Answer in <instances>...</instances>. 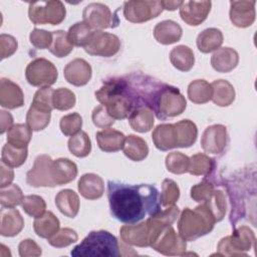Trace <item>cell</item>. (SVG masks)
Wrapping results in <instances>:
<instances>
[{
	"label": "cell",
	"mask_w": 257,
	"mask_h": 257,
	"mask_svg": "<svg viewBox=\"0 0 257 257\" xmlns=\"http://www.w3.org/2000/svg\"><path fill=\"white\" fill-rule=\"evenodd\" d=\"M107 198L112 217L128 225L137 224L147 216L154 217L162 211L160 193L149 184L128 185L108 181Z\"/></svg>",
	"instance_id": "1"
},
{
	"label": "cell",
	"mask_w": 257,
	"mask_h": 257,
	"mask_svg": "<svg viewBox=\"0 0 257 257\" xmlns=\"http://www.w3.org/2000/svg\"><path fill=\"white\" fill-rule=\"evenodd\" d=\"M95 98L106 108L108 114L114 119L125 118L139 105H144L141 104L138 96L132 91L128 82L124 78L106 80L95 91Z\"/></svg>",
	"instance_id": "2"
},
{
	"label": "cell",
	"mask_w": 257,
	"mask_h": 257,
	"mask_svg": "<svg viewBox=\"0 0 257 257\" xmlns=\"http://www.w3.org/2000/svg\"><path fill=\"white\" fill-rule=\"evenodd\" d=\"M72 256L116 257L120 256V246L112 234L104 230L91 231L70 252Z\"/></svg>",
	"instance_id": "3"
},
{
	"label": "cell",
	"mask_w": 257,
	"mask_h": 257,
	"mask_svg": "<svg viewBox=\"0 0 257 257\" xmlns=\"http://www.w3.org/2000/svg\"><path fill=\"white\" fill-rule=\"evenodd\" d=\"M215 223L216 220L210 209L202 204L194 210L186 208L182 212L178 229L186 241H193L211 232Z\"/></svg>",
	"instance_id": "4"
},
{
	"label": "cell",
	"mask_w": 257,
	"mask_h": 257,
	"mask_svg": "<svg viewBox=\"0 0 257 257\" xmlns=\"http://www.w3.org/2000/svg\"><path fill=\"white\" fill-rule=\"evenodd\" d=\"M187 102L180 90L171 85L164 84L154 93L151 101V108L159 119H166L181 114L186 108Z\"/></svg>",
	"instance_id": "5"
},
{
	"label": "cell",
	"mask_w": 257,
	"mask_h": 257,
	"mask_svg": "<svg viewBox=\"0 0 257 257\" xmlns=\"http://www.w3.org/2000/svg\"><path fill=\"white\" fill-rule=\"evenodd\" d=\"M65 7L60 1H39L29 4V19L34 24L57 25L65 18Z\"/></svg>",
	"instance_id": "6"
},
{
	"label": "cell",
	"mask_w": 257,
	"mask_h": 257,
	"mask_svg": "<svg viewBox=\"0 0 257 257\" xmlns=\"http://www.w3.org/2000/svg\"><path fill=\"white\" fill-rule=\"evenodd\" d=\"M253 232L245 226L234 231L231 236L223 238L218 244V254L225 256L246 255L243 251H248L254 244Z\"/></svg>",
	"instance_id": "7"
},
{
	"label": "cell",
	"mask_w": 257,
	"mask_h": 257,
	"mask_svg": "<svg viewBox=\"0 0 257 257\" xmlns=\"http://www.w3.org/2000/svg\"><path fill=\"white\" fill-rule=\"evenodd\" d=\"M25 76L31 85L46 87L56 81L58 73L51 61L45 58H36L27 65Z\"/></svg>",
	"instance_id": "8"
},
{
	"label": "cell",
	"mask_w": 257,
	"mask_h": 257,
	"mask_svg": "<svg viewBox=\"0 0 257 257\" xmlns=\"http://www.w3.org/2000/svg\"><path fill=\"white\" fill-rule=\"evenodd\" d=\"M83 48L90 55L110 57L118 52L120 41L112 33L94 30L89 41Z\"/></svg>",
	"instance_id": "9"
},
{
	"label": "cell",
	"mask_w": 257,
	"mask_h": 257,
	"mask_svg": "<svg viewBox=\"0 0 257 257\" xmlns=\"http://www.w3.org/2000/svg\"><path fill=\"white\" fill-rule=\"evenodd\" d=\"M163 11L161 1H126L123 4V15L126 20L142 23L157 17Z\"/></svg>",
	"instance_id": "10"
},
{
	"label": "cell",
	"mask_w": 257,
	"mask_h": 257,
	"mask_svg": "<svg viewBox=\"0 0 257 257\" xmlns=\"http://www.w3.org/2000/svg\"><path fill=\"white\" fill-rule=\"evenodd\" d=\"M156 251L170 256L184 255L186 251V240L178 235L172 226H166L151 245Z\"/></svg>",
	"instance_id": "11"
},
{
	"label": "cell",
	"mask_w": 257,
	"mask_h": 257,
	"mask_svg": "<svg viewBox=\"0 0 257 257\" xmlns=\"http://www.w3.org/2000/svg\"><path fill=\"white\" fill-rule=\"evenodd\" d=\"M83 22L90 26L93 30L101 31V29L114 27L117 22L114 21L113 15L109 8L101 3H91L87 5L82 13Z\"/></svg>",
	"instance_id": "12"
},
{
	"label": "cell",
	"mask_w": 257,
	"mask_h": 257,
	"mask_svg": "<svg viewBox=\"0 0 257 257\" xmlns=\"http://www.w3.org/2000/svg\"><path fill=\"white\" fill-rule=\"evenodd\" d=\"M51 164L52 160L49 156H38L33 167L26 174L27 184L32 187H55L50 176Z\"/></svg>",
	"instance_id": "13"
},
{
	"label": "cell",
	"mask_w": 257,
	"mask_h": 257,
	"mask_svg": "<svg viewBox=\"0 0 257 257\" xmlns=\"http://www.w3.org/2000/svg\"><path fill=\"white\" fill-rule=\"evenodd\" d=\"M227 144L226 127L222 124H214L208 126L201 140L202 148L210 154H220L223 152Z\"/></svg>",
	"instance_id": "14"
},
{
	"label": "cell",
	"mask_w": 257,
	"mask_h": 257,
	"mask_svg": "<svg viewBox=\"0 0 257 257\" xmlns=\"http://www.w3.org/2000/svg\"><path fill=\"white\" fill-rule=\"evenodd\" d=\"M210 9V1H186L180 6V15L187 24L197 26L207 18Z\"/></svg>",
	"instance_id": "15"
},
{
	"label": "cell",
	"mask_w": 257,
	"mask_h": 257,
	"mask_svg": "<svg viewBox=\"0 0 257 257\" xmlns=\"http://www.w3.org/2000/svg\"><path fill=\"white\" fill-rule=\"evenodd\" d=\"M65 79L75 86L86 84L91 77V67L82 58H75L68 62L63 70Z\"/></svg>",
	"instance_id": "16"
},
{
	"label": "cell",
	"mask_w": 257,
	"mask_h": 257,
	"mask_svg": "<svg viewBox=\"0 0 257 257\" xmlns=\"http://www.w3.org/2000/svg\"><path fill=\"white\" fill-rule=\"evenodd\" d=\"M24 95L20 86L10 79L1 78L0 80V104L3 107L14 109L22 106Z\"/></svg>",
	"instance_id": "17"
},
{
	"label": "cell",
	"mask_w": 257,
	"mask_h": 257,
	"mask_svg": "<svg viewBox=\"0 0 257 257\" xmlns=\"http://www.w3.org/2000/svg\"><path fill=\"white\" fill-rule=\"evenodd\" d=\"M121 240L130 245L139 247L150 246V229L148 222H143L138 225L132 224L120 228Z\"/></svg>",
	"instance_id": "18"
},
{
	"label": "cell",
	"mask_w": 257,
	"mask_h": 257,
	"mask_svg": "<svg viewBox=\"0 0 257 257\" xmlns=\"http://www.w3.org/2000/svg\"><path fill=\"white\" fill-rule=\"evenodd\" d=\"M77 175L76 165L68 159H57L52 161L50 176L54 186L65 185L75 179Z\"/></svg>",
	"instance_id": "19"
},
{
	"label": "cell",
	"mask_w": 257,
	"mask_h": 257,
	"mask_svg": "<svg viewBox=\"0 0 257 257\" xmlns=\"http://www.w3.org/2000/svg\"><path fill=\"white\" fill-rule=\"evenodd\" d=\"M230 19L238 27L250 26L255 19V1H231Z\"/></svg>",
	"instance_id": "20"
},
{
	"label": "cell",
	"mask_w": 257,
	"mask_h": 257,
	"mask_svg": "<svg viewBox=\"0 0 257 257\" xmlns=\"http://www.w3.org/2000/svg\"><path fill=\"white\" fill-rule=\"evenodd\" d=\"M24 227V220L19 211L14 208L1 210L0 233L5 237H13L21 232Z\"/></svg>",
	"instance_id": "21"
},
{
	"label": "cell",
	"mask_w": 257,
	"mask_h": 257,
	"mask_svg": "<svg viewBox=\"0 0 257 257\" xmlns=\"http://www.w3.org/2000/svg\"><path fill=\"white\" fill-rule=\"evenodd\" d=\"M239 61L236 50L230 47H222L217 49L211 57V64L218 72H229L233 70Z\"/></svg>",
	"instance_id": "22"
},
{
	"label": "cell",
	"mask_w": 257,
	"mask_h": 257,
	"mask_svg": "<svg viewBox=\"0 0 257 257\" xmlns=\"http://www.w3.org/2000/svg\"><path fill=\"white\" fill-rule=\"evenodd\" d=\"M154 144L161 151L177 148V133L175 124L164 123L158 125L152 135Z\"/></svg>",
	"instance_id": "23"
},
{
	"label": "cell",
	"mask_w": 257,
	"mask_h": 257,
	"mask_svg": "<svg viewBox=\"0 0 257 257\" xmlns=\"http://www.w3.org/2000/svg\"><path fill=\"white\" fill-rule=\"evenodd\" d=\"M78 191L80 195L85 199H98L103 195V181L98 175L85 174L78 181Z\"/></svg>",
	"instance_id": "24"
},
{
	"label": "cell",
	"mask_w": 257,
	"mask_h": 257,
	"mask_svg": "<svg viewBox=\"0 0 257 257\" xmlns=\"http://www.w3.org/2000/svg\"><path fill=\"white\" fill-rule=\"evenodd\" d=\"M125 137L122 133L113 128H104L96 133V141L99 149L106 153H113L123 148Z\"/></svg>",
	"instance_id": "25"
},
{
	"label": "cell",
	"mask_w": 257,
	"mask_h": 257,
	"mask_svg": "<svg viewBox=\"0 0 257 257\" xmlns=\"http://www.w3.org/2000/svg\"><path fill=\"white\" fill-rule=\"evenodd\" d=\"M181 26L172 20H165L158 23L154 28V36L156 40L162 44H172L181 39Z\"/></svg>",
	"instance_id": "26"
},
{
	"label": "cell",
	"mask_w": 257,
	"mask_h": 257,
	"mask_svg": "<svg viewBox=\"0 0 257 257\" xmlns=\"http://www.w3.org/2000/svg\"><path fill=\"white\" fill-rule=\"evenodd\" d=\"M128 122L132 128L139 133L149 132L154 124L153 109L148 105L135 108L128 115Z\"/></svg>",
	"instance_id": "27"
},
{
	"label": "cell",
	"mask_w": 257,
	"mask_h": 257,
	"mask_svg": "<svg viewBox=\"0 0 257 257\" xmlns=\"http://www.w3.org/2000/svg\"><path fill=\"white\" fill-rule=\"evenodd\" d=\"M55 205L63 215L74 218L79 210V199L74 191L65 189L56 195Z\"/></svg>",
	"instance_id": "28"
},
{
	"label": "cell",
	"mask_w": 257,
	"mask_h": 257,
	"mask_svg": "<svg viewBox=\"0 0 257 257\" xmlns=\"http://www.w3.org/2000/svg\"><path fill=\"white\" fill-rule=\"evenodd\" d=\"M52 109L40 104L31 103L26 114V122L32 131L44 130L50 121V112Z\"/></svg>",
	"instance_id": "29"
},
{
	"label": "cell",
	"mask_w": 257,
	"mask_h": 257,
	"mask_svg": "<svg viewBox=\"0 0 257 257\" xmlns=\"http://www.w3.org/2000/svg\"><path fill=\"white\" fill-rule=\"evenodd\" d=\"M223 43V34L217 28H207L197 37V46L203 53H209L219 49Z\"/></svg>",
	"instance_id": "30"
},
{
	"label": "cell",
	"mask_w": 257,
	"mask_h": 257,
	"mask_svg": "<svg viewBox=\"0 0 257 257\" xmlns=\"http://www.w3.org/2000/svg\"><path fill=\"white\" fill-rule=\"evenodd\" d=\"M213 88L212 100L220 106L230 105L235 98V90L233 85L224 79L215 80L211 83Z\"/></svg>",
	"instance_id": "31"
},
{
	"label": "cell",
	"mask_w": 257,
	"mask_h": 257,
	"mask_svg": "<svg viewBox=\"0 0 257 257\" xmlns=\"http://www.w3.org/2000/svg\"><path fill=\"white\" fill-rule=\"evenodd\" d=\"M175 124L177 133V148L191 147L197 140L198 130L190 119L180 120Z\"/></svg>",
	"instance_id": "32"
},
{
	"label": "cell",
	"mask_w": 257,
	"mask_h": 257,
	"mask_svg": "<svg viewBox=\"0 0 257 257\" xmlns=\"http://www.w3.org/2000/svg\"><path fill=\"white\" fill-rule=\"evenodd\" d=\"M123 154L135 162L143 161L149 153L147 143L140 137L130 135L125 138L123 144Z\"/></svg>",
	"instance_id": "33"
},
{
	"label": "cell",
	"mask_w": 257,
	"mask_h": 257,
	"mask_svg": "<svg viewBox=\"0 0 257 257\" xmlns=\"http://www.w3.org/2000/svg\"><path fill=\"white\" fill-rule=\"evenodd\" d=\"M170 60L177 69L181 71H189L194 66V52L186 45H179L171 50Z\"/></svg>",
	"instance_id": "34"
},
{
	"label": "cell",
	"mask_w": 257,
	"mask_h": 257,
	"mask_svg": "<svg viewBox=\"0 0 257 257\" xmlns=\"http://www.w3.org/2000/svg\"><path fill=\"white\" fill-rule=\"evenodd\" d=\"M35 233L41 238H50L59 229V220L50 211L45 212L42 216L35 218L33 223Z\"/></svg>",
	"instance_id": "35"
},
{
	"label": "cell",
	"mask_w": 257,
	"mask_h": 257,
	"mask_svg": "<svg viewBox=\"0 0 257 257\" xmlns=\"http://www.w3.org/2000/svg\"><path fill=\"white\" fill-rule=\"evenodd\" d=\"M213 88L211 83L204 79L192 81L188 86L189 99L195 103H205L212 99Z\"/></svg>",
	"instance_id": "36"
},
{
	"label": "cell",
	"mask_w": 257,
	"mask_h": 257,
	"mask_svg": "<svg viewBox=\"0 0 257 257\" xmlns=\"http://www.w3.org/2000/svg\"><path fill=\"white\" fill-rule=\"evenodd\" d=\"M32 137V130L28 124H13L7 132V142L17 148H27Z\"/></svg>",
	"instance_id": "37"
},
{
	"label": "cell",
	"mask_w": 257,
	"mask_h": 257,
	"mask_svg": "<svg viewBox=\"0 0 257 257\" xmlns=\"http://www.w3.org/2000/svg\"><path fill=\"white\" fill-rule=\"evenodd\" d=\"M48 49L57 57L68 55L73 49V44L68 38V33L63 30L52 31V42Z\"/></svg>",
	"instance_id": "38"
},
{
	"label": "cell",
	"mask_w": 257,
	"mask_h": 257,
	"mask_svg": "<svg viewBox=\"0 0 257 257\" xmlns=\"http://www.w3.org/2000/svg\"><path fill=\"white\" fill-rule=\"evenodd\" d=\"M27 155V148H17L7 143L2 149L1 161L11 168H17L25 162Z\"/></svg>",
	"instance_id": "39"
},
{
	"label": "cell",
	"mask_w": 257,
	"mask_h": 257,
	"mask_svg": "<svg viewBox=\"0 0 257 257\" xmlns=\"http://www.w3.org/2000/svg\"><path fill=\"white\" fill-rule=\"evenodd\" d=\"M68 149L77 158H84L91 150L90 140L85 132H78L68 140Z\"/></svg>",
	"instance_id": "40"
},
{
	"label": "cell",
	"mask_w": 257,
	"mask_h": 257,
	"mask_svg": "<svg viewBox=\"0 0 257 257\" xmlns=\"http://www.w3.org/2000/svg\"><path fill=\"white\" fill-rule=\"evenodd\" d=\"M94 30L88 26L85 22H77L73 24L68 30V38L73 46L84 47L89 41Z\"/></svg>",
	"instance_id": "41"
},
{
	"label": "cell",
	"mask_w": 257,
	"mask_h": 257,
	"mask_svg": "<svg viewBox=\"0 0 257 257\" xmlns=\"http://www.w3.org/2000/svg\"><path fill=\"white\" fill-rule=\"evenodd\" d=\"M214 168V160L204 154H196L191 157L188 172L195 176H206Z\"/></svg>",
	"instance_id": "42"
},
{
	"label": "cell",
	"mask_w": 257,
	"mask_h": 257,
	"mask_svg": "<svg viewBox=\"0 0 257 257\" xmlns=\"http://www.w3.org/2000/svg\"><path fill=\"white\" fill-rule=\"evenodd\" d=\"M23 198L21 189L15 184H10L0 190V203L3 208H14L22 203Z\"/></svg>",
	"instance_id": "43"
},
{
	"label": "cell",
	"mask_w": 257,
	"mask_h": 257,
	"mask_svg": "<svg viewBox=\"0 0 257 257\" xmlns=\"http://www.w3.org/2000/svg\"><path fill=\"white\" fill-rule=\"evenodd\" d=\"M75 95L74 93L65 87H60L54 90L52 96L53 108L58 110H67L74 106L75 104Z\"/></svg>",
	"instance_id": "44"
},
{
	"label": "cell",
	"mask_w": 257,
	"mask_h": 257,
	"mask_svg": "<svg viewBox=\"0 0 257 257\" xmlns=\"http://www.w3.org/2000/svg\"><path fill=\"white\" fill-rule=\"evenodd\" d=\"M204 204L210 209L216 222L223 219L226 213V202L223 192L213 191L211 196L204 202Z\"/></svg>",
	"instance_id": "45"
},
{
	"label": "cell",
	"mask_w": 257,
	"mask_h": 257,
	"mask_svg": "<svg viewBox=\"0 0 257 257\" xmlns=\"http://www.w3.org/2000/svg\"><path fill=\"white\" fill-rule=\"evenodd\" d=\"M22 208L26 214L33 218H38L45 213L46 204L44 200L37 195L25 196L22 200Z\"/></svg>",
	"instance_id": "46"
},
{
	"label": "cell",
	"mask_w": 257,
	"mask_h": 257,
	"mask_svg": "<svg viewBox=\"0 0 257 257\" xmlns=\"http://www.w3.org/2000/svg\"><path fill=\"white\" fill-rule=\"evenodd\" d=\"M190 159L179 152L171 153L166 158V166L168 171L173 174H184L188 172Z\"/></svg>",
	"instance_id": "47"
},
{
	"label": "cell",
	"mask_w": 257,
	"mask_h": 257,
	"mask_svg": "<svg viewBox=\"0 0 257 257\" xmlns=\"http://www.w3.org/2000/svg\"><path fill=\"white\" fill-rule=\"evenodd\" d=\"M180 196V190L177 184L170 179H166L162 185V193L160 194L161 205L164 207H172Z\"/></svg>",
	"instance_id": "48"
},
{
	"label": "cell",
	"mask_w": 257,
	"mask_h": 257,
	"mask_svg": "<svg viewBox=\"0 0 257 257\" xmlns=\"http://www.w3.org/2000/svg\"><path fill=\"white\" fill-rule=\"evenodd\" d=\"M77 239L78 237L74 230L70 228H62L47 240L51 246L56 248H63L76 242Z\"/></svg>",
	"instance_id": "49"
},
{
	"label": "cell",
	"mask_w": 257,
	"mask_h": 257,
	"mask_svg": "<svg viewBox=\"0 0 257 257\" xmlns=\"http://www.w3.org/2000/svg\"><path fill=\"white\" fill-rule=\"evenodd\" d=\"M81 125H82V118L80 114H78L77 112L69 113L62 116L59 123L61 133L67 137L77 134L80 131Z\"/></svg>",
	"instance_id": "50"
},
{
	"label": "cell",
	"mask_w": 257,
	"mask_h": 257,
	"mask_svg": "<svg viewBox=\"0 0 257 257\" xmlns=\"http://www.w3.org/2000/svg\"><path fill=\"white\" fill-rule=\"evenodd\" d=\"M31 44L38 49L49 48L52 42V32H48L41 29H33L29 35Z\"/></svg>",
	"instance_id": "51"
},
{
	"label": "cell",
	"mask_w": 257,
	"mask_h": 257,
	"mask_svg": "<svg viewBox=\"0 0 257 257\" xmlns=\"http://www.w3.org/2000/svg\"><path fill=\"white\" fill-rule=\"evenodd\" d=\"M92 121L97 127H107L113 124L114 118L111 117L103 105L96 106L92 111Z\"/></svg>",
	"instance_id": "52"
},
{
	"label": "cell",
	"mask_w": 257,
	"mask_h": 257,
	"mask_svg": "<svg viewBox=\"0 0 257 257\" xmlns=\"http://www.w3.org/2000/svg\"><path fill=\"white\" fill-rule=\"evenodd\" d=\"M213 185L210 183H200L191 189V197L197 202H205L213 193Z\"/></svg>",
	"instance_id": "53"
},
{
	"label": "cell",
	"mask_w": 257,
	"mask_h": 257,
	"mask_svg": "<svg viewBox=\"0 0 257 257\" xmlns=\"http://www.w3.org/2000/svg\"><path fill=\"white\" fill-rule=\"evenodd\" d=\"M17 41L16 39L7 34H1L0 36V48H1V58L11 56L17 50Z\"/></svg>",
	"instance_id": "54"
},
{
	"label": "cell",
	"mask_w": 257,
	"mask_h": 257,
	"mask_svg": "<svg viewBox=\"0 0 257 257\" xmlns=\"http://www.w3.org/2000/svg\"><path fill=\"white\" fill-rule=\"evenodd\" d=\"M19 255L21 257L39 256L41 255V248L31 239H25L19 244Z\"/></svg>",
	"instance_id": "55"
},
{
	"label": "cell",
	"mask_w": 257,
	"mask_h": 257,
	"mask_svg": "<svg viewBox=\"0 0 257 257\" xmlns=\"http://www.w3.org/2000/svg\"><path fill=\"white\" fill-rule=\"evenodd\" d=\"M0 170H1V185H0V187L4 188L11 184V182L14 179V173H13V170L11 169V167L5 165L2 162H1Z\"/></svg>",
	"instance_id": "56"
},
{
	"label": "cell",
	"mask_w": 257,
	"mask_h": 257,
	"mask_svg": "<svg viewBox=\"0 0 257 257\" xmlns=\"http://www.w3.org/2000/svg\"><path fill=\"white\" fill-rule=\"evenodd\" d=\"M0 116H1V120H0V124H1V130L0 133L4 134L6 131H8L13 123V117L12 115L5 110H1L0 111Z\"/></svg>",
	"instance_id": "57"
},
{
	"label": "cell",
	"mask_w": 257,
	"mask_h": 257,
	"mask_svg": "<svg viewBox=\"0 0 257 257\" xmlns=\"http://www.w3.org/2000/svg\"><path fill=\"white\" fill-rule=\"evenodd\" d=\"M163 9L167 10H175L177 8H180L183 1H161Z\"/></svg>",
	"instance_id": "58"
}]
</instances>
